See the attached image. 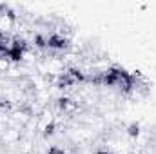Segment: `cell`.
Instances as JSON below:
<instances>
[{"label":"cell","instance_id":"cell-1","mask_svg":"<svg viewBox=\"0 0 156 154\" xmlns=\"http://www.w3.org/2000/svg\"><path fill=\"white\" fill-rule=\"evenodd\" d=\"M66 131H67L69 140H71L75 145H87V143H91V142L96 138V132H94L91 127L82 125V123H78V125L71 127V129H66Z\"/></svg>","mask_w":156,"mask_h":154},{"label":"cell","instance_id":"cell-3","mask_svg":"<svg viewBox=\"0 0 156 154\" xmlns=\"http://www.w3.org/2000/svg\"><path fill=\"white\" fill-rule=\"evenodd\" d=\"M11 67H15V62H13L11 54H0V75L4 76Z\"/></svg>","mask_w":156,"mask_h":154},{"label":"cell","instance_id":"cell-2","mask_svg":"<svg viewBox=\"0 0 156 154\" xmlns=\"http://www.w3.org/2000/svg\"><path fill=\"white\" fill-rule=\"evenodd\" d=\"M22 138H24V129L7 125L5 131H4V134H2V138H0V143L5 149H13V147H16L22 142Z\"/></svg>","mask_w":156,"mask_h":154},{"label":"cell","instance_id":"cell-4","mask_svg":"<svg viewBox=\"0 0 156 154\" xmlns=\"http://www.w3.org/2000/svg\"><path fill=\"white\" fill-rule=\"evenodd\" d=\"M26 154H37V152H26Z\"/></svg>","mask_w":156,"mask_h":154}]
</instances>
